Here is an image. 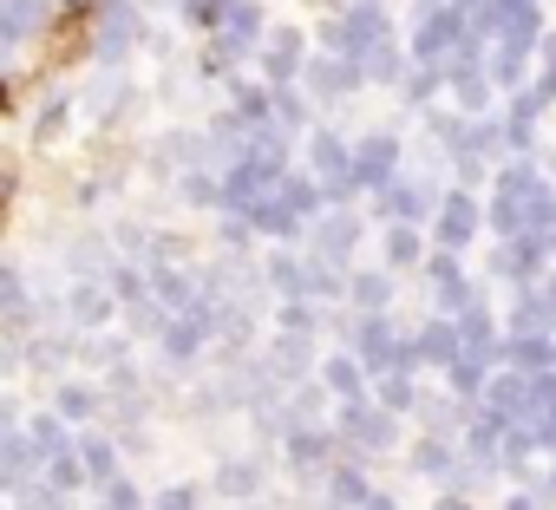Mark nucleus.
I'll return each instance as SVG.
<instances>
[{"mask_svg":"<svg viewBox=\"0 0 556 510\" xmlns=\"http://www.w3.org/2000/svg\"><path fill=\"white\" fill-rule=\"evenodd\" d=\"M144 40H151V14L138 0H99L92 8V60L99 66H125Z\"/></svg>","mask_w":556,"mask_h":510,"instance_id":"obj_1","label":"nucleus"},{"mask_svg":"<svg viewBox=\"0 0 556 510\" xmlns=\"http://www.w3.org/2000/svg\"><path fill=\"white\" fill-rule=\"evenodd\" d=\"M302 235H308V255H321L334 269H354V248L367 242V216L354 203H321Z\"/></svg>","mask_w":556,"mask_h":510,"instance_id":"obj_2","label":"nucleus"},{"mask_svg":"<svg viewBox=\"0 0 556 510\" xmlns=\"http://www.w3.org/2000/svg\"><path fill=\"white\" fill-rule=\"evenodd\" d=\"M308 177L321 183V203H354L361 183H354V144L328 125L308 131Z\"/></svg>","mask_w":556,"mask_h":510,"instance_id":"obj_3","label":"nucleus"},{"mask_svg":"<svg viewBox=\"0 0 556 510\" xmlns=\"http://www.w3.org/2000/svg\"><path fill=\"white\" fill-rule=\"evenodd\" d=\"M478 229H484L478 190H465V183H445V190H439V203H432V216H426V235H432V248H452V255H465V248L478 242Z\"/></svg>","mask_w":556,"mask_h":510,"instance_id":"obj_4","label":"nucleus"},{"mask_svg":"<svg viewBox=\"0 0 556 510\" xmlns=\"http://www.w3.org/2000/svg\"><path fill=\"white\" fill-rule=\"evenodd\" d=\"M439 190H445V183H432V177H419V170L400 164V177H387V183L374 190V216H380V222H426L432 203H439Z\"/></svg>","mask_w":556,"mask_h":510,"instance_id":"obj_5","label":"nucleus"},{"mask_svg":"<svg viewBox=\"0 0 556 510\" xmlns=\"http://www.w3.org/2000/svg\"><path fill=\"white\" fill-rule=\"evenodd\" d=\"M348 347H354V360H361V367H367V380H374V373L400 367V347H406V334H400L393 308H380V315H361V321H348Z\"/></svg>","mask_w":556,"mask_h":510,"instance_id":"obj_6","label":"nucleus"},{"mask_svg":"<svg viewBox=\"0 0 556 510\" xmlns=\"http://www.w3.org/2000/svg\"><path fill=\"white\" fill-rule=\"evenodd\" d=\"M315 105H341V99H354L361 86H367V73H361V60H341V53H308V66H302V79H295Z\"/></svg>","mask_w":556,"mask_h":510,"instance_id":"obj_7","label":"nucleus"},{"mask_svg":"<svg viewBox=\"0 0 556 510\" xmlns=\"http://www.w3.org/2000/svg\"><path fill=\"white\" fill-rule=\"evenodd\" d=\"M255 66H262V86H295L302 66H308V34L302 27H268L262 47H255Z\"/></svg>","mask_w":556,"mask_h":510,"instance_id":"obj_8","label":"nucleus"},{"mask_svg":"<svg viewBox=\"0 0 556 510\" xmlns=\"http://www.w3.org/2000/svg\"><path fill=\"white\" fill-rule=\"evenodd\" d=\"M400 164H406L400 131H367V138H354V183H361V190H380L387 177H400Z\"/></svg>","mask_w":556,"mask_h":510,"instance_id":"obj_9","label":"nucleus"},{"mask_svg":"<svg viewBox=\"0 0 556 510\" xmlns=\"http://www.w3.org/2000/svg\"><path fill=\"white\" fill-rule=\"evenodd\" d=\"M60 315H66L79 334H99V328H112L118 302H112V289H105L99 276H73V289L60 295Z\"/></svg>","mask_w":556,"mask_h":510,"instance_id":"obj_10","label":"nucleus"},{"mask_svg":"<svg viewBox=\"0 0 556 510\" xmlns=\"http://www.w3.org/2000/svg\"><path fill=\"white\" fill-rule=\"evenodd\" d=\"M341 40H348V60H367L374 47L400 40V27H393V14L380 8V0H354V8L341 14Z\"/></svg>","mask_w":556,"mask_h":510,"instance_id":"obj_11","label":"nucleus"},{"mask_svg":"<svg viewBox=\"0 0 556 510\" xmlns=\"http://www.w3.org/2000/svg\"><path fill=\"white\" fill-rule=\"evenodd\" d=\"M452 354H458V328H452V315H432V321H419V328L406 334L400 367H413V373H419V367H432V373H439Z\"/></svg>","mask_w":556,"mask_h":510,"instance_id":"obj_12","label":"nucleus"},{"mask_svg":"<svg viewBox=\"0 0 556 510\" xmlns=\"http://www.w3.org/2000/svg\"><path fill=\"white\" fill-rule=\"evenodd\" d=\"M262 360V373L275 380V386H295V380H308L315 373V341L308 334H282V328H275L268 334V354H255Z\"/></svg>","mask_w":556,"mask_h":510,"instance_id":"obj_13","label":"nucleus"},{"mask_svg":"<svg viewBox=\"0 0 556 510\" xmlns=\"http://www.w3.org/2000/svg\"><path fill=\"white\" fill-rule=\"evenodd\" d=\"M86 112H92V118H99L105 131H118V125H125V118L138 112V86L125 79V66H112V73H105V79H99V86L86 92Z\"/></svg>","mask_w":556,"mask_h":510,"instance_id":"obj_14","label":"nucleus"},{"mask_svg":"<svg viewBox=\"0 0 556 510\" xmlns=\"http://www.w3.org/2000/svg\"><path fill=\"white\" fill-rule=\"evenodd\" d=\"M426 248H432L426 222H387V229H380V269L406 276V269H419V263H426Z\"/></svg>","mask_w":556,"mask_h":510,"instance_id":"obj_15","label":"nucleus"},{"mask_svg":"<svg viewBox=\"0 0 556 510\" xmlns=\"http://www.w3.org/2000/svg\"><path fill=\"white\" fill-rule=\"evenodd\" d=\"M262 484H268V464H262V458H223V464H216V477H210L216 503H255V497H262Z\"/></svg>","mask_w":556,"mask_h":510,"instance_id":"obj_16","label":"nucleus"},{"mask_svg":"<svg viewBox=\"0 0 556 510\" xmlns=\"http://www.w3.org/2000/svg\"><path fill=\"white\" fill-rule=\"evenodd\" d=\"M315 386H321L328 399H361V393H367V367L354 360V347L321 354V360H315Z\"/></svg>","mask_w":556,"mask_h":510,"instance_id":"obj_17","label":"nucleus"},{"mask_svg":"<svg viewBox=\"0 0 556 510\" xmlns=\"http://www.w3.org/2000/svg\"><path fill=\"white\" fill-rule=\"evenodd\" d=\"M367 399L406 419V412H419V399H426V393H419V373H413V367H387V373H374V380H367Z\"/></svg>","mask_w":556,"mask_h":510,"instance_id":"obj_18","label":"nucleus"},{"mask_svg":"<svg viewBox=\"0 0 556 510\" xmlns=\"http://www.w3.org/2000/svg\"><path fill=\"white\" fill-rule=\"evenodd\" d=\"M361 315H380V308H393V295H400V276L393 269H348V289H341Z\"/></svg>","mask_w":556,"mask_h":510,"instance_id":"obj_19","label":"nucleus"},{"mask_svg":"<svg viewBox=\"0 0 556 510\" xmlns=\"http://www.w3.org/2000/svg\"><path fill=\"white\" fill-rule=\"evenodd\" d=\"M53 412H60L66 425H92V419L105 412V393L86 386V380H53Z\"/></svg>","mask_w":556,"mask_h":510,"instance_id":"obj_20","label":"nucleus"},{"mask_svg":"<svg viewBox=\"0 0 556 510\" xmlns=\"http://www.w3.org/2000/svg\"><path fill=\"white\" fill-rule=\"evenodd\" d=\"M73 451H79V464H86V484H105L112 471H125V451H118L112 432H86V438H73Z\"/></svg>","mask_w":556,"mask_h":510,"instance_id":"obj_21","label":"nucleus"},{"mask_svg":"<svg viewBox=\"0 0 556 510\" xmlns=\"http://www.w3.org/2000/svg\"><path fill=\"white\" fill-rule=\"evenodd\" d=\"M413 471L432 477V484H452V471H458V445L439 438V432H426V438L413 445Z\"/></svg>","mask_w":556,"mask_h":510,"instance_id":"obj_22","label":"nucleus"},{"mask_svg":"<svg viewBox=\"0 0 556 510\" xmlns=\"http://www.w3.org/2000/svg\"><path fill=\"white\" fill-rule=\"evenodd\" d=\"M268 118L282 125V131H308V118H315V99H308L302 86H268Z\"/></svg>","mask_w":556,"mask_h":510,"instance_id":"obj_23","label":"nucleus"},{"mask_svg":"<svg viewBox=\"0 0 556 510\" xmlns=\"http://www.w3.org/2000/svg\"><path fill=\"white\" fill-rule=\"evenodd\" d=\"M21 432L34 438V451H40V464L53 458V451H73V425L47 406V412H34V419H21Z\"/></svg>","mask_w":556,"mask_h":510,"instance_id":"obj_24","label":"nucleus"},{"mask_svg":"<svg viewBox=\"0 0 556 510\" xmlns=\"http://www.w3.org/2000/svg\"><path fill=\"white\" fill-rule=\"evenodd\" d=\"M66 125H73V105H66L60 92H40V105H34V125H27V138H34V144H60V138H66Z\"/></svg>","mask_w":556,"mask_h":510,"instance_id":"obj_25","label":"nucleus"},{"mask_svg":"<svg viewBox=\"0 0 556 510\" xmlns=\"http://www.w3.org/2000/svg\"><path fill=\"white\" fill-rule=\"evenodd\" d=\"M400 92H406V105H413V112H419V105H432V99L445 92V66L413 60V66H406V79H400Z\"/></svg>","mask_w":556,"mask_h":510,"instance_id":"obj_26","label":"nucleus"},{"mask_svg":"<svg viewBox=\"0 0 556 510\" xmlns=\"http://www.w3.org/2000/svg\"><path fill=\"white\" fill-rule=\"evenodd\" d=\"M406 66H413V60H406V47H400V40H387V47H374V53L361 60V73H367L374 86H400V79H406Z\"/></svg>","mask_w":556,"mask_h":510,"instance_id":"obj_27","label":"nucleus"},{"mask_svg":"<svg viewBox=\"0 0 556 510\" xmlns=\"http://www.w3.org/2000/svg\"><path fill=\"white\" fill-rule=\"evenodd\" d=\"M262 282L275 289V302H295V295H302V255H268V263H262Z\"/></svg>","mask_w":556,"mask_h":510,"instance_id":"obj_28","label":"nucleus"},{"mask_svg":"<svg viewBox=\"0 0 556 510\" xmlns=\"http://www.w3.org/2000/svg\"><path fill=\"white\" fill-rule=\"evenodd\" d=\"M170 183H177V196H184L190 209H216V170H210V164H190V170H177Z\"/></svg>","mask_w":556,"mask_h":510,"instance_id":"obj_29","label":"nucleus"},{"mask_svg":"<svg viewBox=\"0 0 556 510\" xmlns=\"http://www.w3.org/2000/svg\"><path fill=\"white\" fill-rule=\"evenodd\" d=\"M40 477H47L60 497H73V490H92V484H86V464H79V451H53V458L40 464Z\"/></svg>","mask_w":556,"mask_h":510,"instance_id":"obj_30","label":"nucleus"},{"mask_svg":"<svg viewBox=\"0 0 556 510\" xmlns=\"http://www.w3.org/2000/svg\"><path fill=\"white\" fill-rule=\"evenodd\" d=\"M92 490H99V510H144V490H138L125 471H112V477L92 484Z\"/></svg>","mask_w":556,"mask_h":510,"instance_id":"obj_31","label":"nucleus"},{"mask_svg":"<svg viewBox=\"0 0 556 510\" xmlns=\"http://www.w3.org/2000/svg\"><path fill=\"white\" fill-rule=\"evenodd\" d=\"M249 242H255V222L236 216V209H223V222H216V248H223V255H249Z\"/></svg>","mask_w":556,"mask_h":510,"instance_id":"obj_32","label":"nucleus"},{"mask_svg":"<svg viewBox=\"0 0 556 510\" xmlns=\"http://www.w3.org/2000/svg\"><path fill=\"white\" fill-rule=\"evenodd\" d=\"M157 510H203V490L197 484H164L157 490Z\"/></svg>","mask_w":556,"mask_h":510,"instance_id":"obj_33","label":"nucleus"},{"mask_svg":"<svg viewBox=\"0 0 556 510\" xmlns=\"http://www.w3.org/2000/svg\"><path fill=\"white\" fill-rule=\"evenodd\" d=\"M432 510H478V503H471V497H465V490H452V484H445V490H439V503H432Z\"/></svg>","mask_w":556,"mask_h":510,"instance_id":"obj_34","label":"nucleus"},{"mask_svg":"<svg viewBox=\"0 0 556 510\" xmlns=\"http://www.w3.org/2000/svg\"><path fill=\"white\" fill-rule=\"evenodd\" d=\"M361 510H400V497H393V490H367Z\"/></svg>","mask_w":556,"mask_h":510,"instance_id":"obj_35","label":"nucleus"},{"mask_svg":"<svg viewBox=\"0 0 556 510\" xmlns=\"http://www.w3.org/2000/svg\"><path fill=\"white\" fill-rule=\"evenodd\" d=\"M504 510H536V490H530V484H517V490L504 497Z\"/></svg>","mask_w":556,"mask_h":510,"instance_id":"obj_36","label":"nucleus"},{"mask_svg":"<svg viewBox=\"0 0 556 510\" xmlns=\"http://www.w3.org/2000/svg\"><path fill=\"white\" fill-rule=\"evenodd\" d=\"M536 295H543V302L556 308V269H543V276H536Z\"/></svg>","mask_w":556,"mask_h":510,"instance_id":"obj_37","label":"nucleus"},{"mask_svg":"<svg viewBox=\"0 0 556 510\" xmlns=\"http://www.w3.org/2000/svg\"><path fill=\"white\" fill-rule=\"evenodd\" d=\"M138 8H144V14H151V8H164V0H138Z\"/></svg>","mask_w":556,"mask_h":510,"instance_id":"obj_38","label":"nucleus"},{"mask_svg":"<svg viewBox=\"0 0 556 510\" xmlns=\"http://www.w3.org/2000/svg\"><path fill=\"white\" fill-rule=\"evenodd\" d=\"M536 86H549V99H556V79H536Z\"/></svg>","mask_w":556,"mask_h":510,"instance_id":"obj_39","label":"nucleus"}]
</instances>
